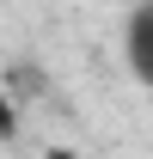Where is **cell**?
<instances>
[{
	"label": "cell",
	"mask_w": 153,
	"mask_h": 159,
	"mask_svg": "<svg viewBox=\"0 0 153 159\" xmlns=\"http://www.w3.org/2000/svg\"><path fill=\"white\" fill-rule=\"evenodd\" d=\"M123 49H129V67L135 80L153 92V6H141V12H129V31H123Z\"/></svg>",
	"instance_id": "cell-1"
},
{
	"label": "cell",
	"mask_w": 153,
	"mask_h": 159,
	"mask_svg": "<svg viewBox=\"0 0 153 159\" xmlns=\"http://www.w3.org/2000/svg\"><path fill=\"white\" fill-rule=\"evenodd\" d=\"M43 159H80V153H74V147H49Z\"/></svg>",
	"instance_id": "cell-3"
},
{
	"label": "cell",
	"mask_w": 153,
	"mask_h": 159,
	"mask_svg": "<svg viewBox=\"0 0 153 159\" xmlns=\"http://www.w3.org/2000/svg\"><path fill=\"white\" fill-rule=\"evenodd\" d=\"M19 135V110H12V98H6V86H0V141Z\"/></svg>",
	"instance_id": "cell-2"
}]
</instances>
